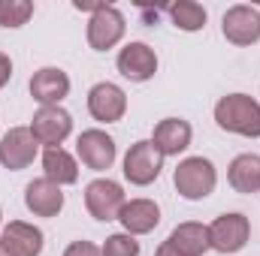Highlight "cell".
<instances>
[{
	"label": "cell",
	"mask_w": 260,
	"mask_h": 256,
	"mask_svg": "<svg viewBox=\"0 0 260 256\" xmlns=\"http://www.w3.org/2000/svg\"><path fill=\"white\" fill-rule=\"evenodd\" d=\"M154 256H182V253H179V250H176L173 244H167V241H164V244L157 247V253H154Z\"/></svg>",
	"instance_id": "484cf974"
},
{
	"label": "cell",
	"mask_w": 260,
	"mask_h": 256,
	"mask_svg": "<svg viewBox=\"0 0 260 256\" xmlns=\"http://www.w3.org/2000/svg\"><path fill=\"white\" fill-rule=\"evenodd\" d=\"M160 169H164V157L154 151L151 139H142V142L130 145V151L124 154V178L136 187L154 184Z\"/></svg>",
	"instance_id": "8992f818"
},
{
	"label": "cell",
	"mask_w": 260,
	"mask_h": 256,
	"mask_svg": "<svg viewBox=\"0 0 260 256\" xmlns=\"http://www.w3.org/2000/svg\"><path fill=\"white\" fill-rule=\"evenodd\" d=\"M251 238V223L245 214H221L209 223V247L218 253H239Z\"/></svg>",
	"instance_id": "277c9868"
},
{
	"label": "cell",
	"mask_w": 260,
	"mask_h": 256,
	"mask_svg": "<svg viewBox=\"0 0 260 256\" xmlns=\"http://www.w3.org/2000/svg\"><path fill=\"white\" fill-rule=\"evenodd\" d=\"M167 12H170V18H173V24L179 27V30H185V33H194V30H203L206 27V9L194 3V0H179V3H170L167 6Z\"/></svg>",
	"instance_id": "44dd1931"
},
{
	"label": "cell",
	"mask_w": 260,
	"mask_h": 256,
	"mask_svg": "<svg viewBox=\"0 0 260 256\" xmlns=\"http://www.w3.org/2000/svg\"><path fill=\"white\" fill-rule=\"evenodd\" d=\"M173 184H176V190H179L182 199L200 202V199L212 196L215 184H218V172H215L212 160H206V157H188L173 172Z\"/></svg>",
	"instance_id": "7a4b0ae2"
},
{
	"label": "cell",
	"mask_w": 260,
	"mask_h": 256,
	"mask_svg": "<svg viewBox=\"0 0 260 256\" xmlns=\"http://www.w3.org/2000/svg\"><path fill=\"white\" fill-rule=\"evenodd\" d=\"M215 124L245 139H260V103L248 94H227L215 103Z\"/></svg>",
	"instance_id": "6da1fadb"
},
{
	"label": "cell",
	"mask_w": 260,
	"mask_h": 256,
	"mask_svg": "<svg viewBox=\"0 0 260 256\" xmlns=\"http://www.w3.org/2000/svg\"><path fill=\"white\" fill-rule=\"evenodd\" d=\"M76 154H79V160L88 169L106 172V169H112V163L118 157V148H115V139L109 133H103V130H85L79 136V142H76Z\"/></svg>",
	"instance_id": "52a82bcc"
},
{
	"label": "cell",
	"mask_w": 260,
	"mask_h": 256,
	"mask_svg": "<svg viewBox=\"0 0 260 256\" xmlns=\"http://www.w3.org/2000/svg\"><path fill=\"white\" fill-rule=\"evenodd\" d=\"M70 94V75L58 66H43L30 78V97L40 106H58Z\"/></svg>",
	"instance_id": "5bb4252c"
},
{
	"label": "cell",
	"mask_w": 260,
	"mask_h": 256,
	"mask_svg": "<svg viewBox=\"0 0 260 256\" xmlns=\"http://www.w3.org/2000/svg\"><path fill=\"white\" fill-rule=\"evenodd\" d=\"M115 64H118V72L124 78H130V81H148L157 72V55L145 42H127L118 52V61Z\"/></svg>",
	"instance_id": "7c38bea8"
},
{
	"label": "cell",
	"mask_w": 260,
	"mask_h": 256,
	"mask_svg": "<svg viewBox=\"0 0 260 256\" xmlns=\"http://www.w3.org/2000/svg\"><path fill=\"white\" fill-rule=\"evenodd\" d=\"M64 256H103V250L97 244H91V241H73L64 250Z\"/></svg>",
	"instance_id": "cb8c5ba5"
},
{
	"label": "cell",
	"mask_w": 260,
	"mask_h": 256,
	"mask_svg": "<svg viewBox=\"0 0 260 256\" xmlns=\"http://www.w3.org/2000/svg\"><path fill=\"white\" fill-rule=\"evenodd\" d=\"M167 244H173L182 256H203L209 250V226L194 223V220H191V223H179V226L170 232Z\"/></svg>",
	"instance_id": "ac0fdd59"
},
{
	"label": "cell",
	"mask_w": 260,
	"mask_h": 256,
	"mask_svg": "<svg viewBox=\"0 0 260 256\" xmlns=\"http://www.w3.org/2000/svg\"><path fill=\"white\" fill-rule=\"evenodd\" d=\"M30 133H34L37 145H43V148H61V142L73 133V118L61 106H43L34 115V121H30Z\"/></svg>",
	"instance_id": "ba28073f"
},
{
	"label": "cell",
	"mask_w": 260,
	"mask_h": 256,
	"mask_svg": "<svg viewBox=\"0 0 260 256\" xmlns=\"http://www.w3.org/2000/svg\"><path fill=\"white\" fill-rule=\"evenodd\" d=\"M124 30H127V21H124L121 9L100 3L94 9V15L88 18V46L94 52H109L124 39Z\"/></svg>",
	"instance_id": "3957f363"
},
{
	"label": "cell",
	"mask_w": 260,
	"mask_h": 256,
	"mask_svg": "<svg viewBox=\"0 0 260 256\" xmlns=\"http://www.w3.org/2000/svg\"><path fill=\"white\" fill-rule=\"evenodd\" d=\"M9 75H12V61H9V58L0 52V88L9 81Z\"/></svg>",
	"instance_id": "d4e9b609"
},
{
	"label": "cell",
	"mask_w": 260,
	"mask_h": 256,
	"mask_svg": "<svg viewBox=\"0 0 260 256\" xmlns=\"http://www.w3.org/2000/svg\"><path fill=\"white\" fill-rule=\"evenodd\" d=\"M88 112H91L94 121L115 124L127 112V94L112 81H100V84H94L88 91Z\"/></svg>",
	"instance_id": "8fae6325"
},
{
	"label": "cell",
	"mask_w": 260,
	"mask_h": 256,
	"mask_svg": "<svg viewBox=\"0 0 260 256\" xmlns=\"http://www.w3.org/2000/svg\"><path fill=\"white\" fill-rule=\"evenodd\" d=\"M124 202H127V199H124V190H121L118 181L97 178V181H91V184L85 187V208H88V214H91L94 220H103V223L118 220Z\"/></svg>",
	"instance_id": "5b68a950"
},
{
	"label": "cell",
	"mask_w": 260,
	"mask_h": 256,
	"mask_svg": "<svg viewBox=\"0 0 260 256\" xmlns=\"http://www.w3.org/2000/svg\"><path fill=\"white\" fill-rule=\"evenodd\" d=\"M34 15L30 0H0V27H21Z\"/></svg>",
	"instance_id": "7402d4cb"
},
{
	"label": "cell",
	"mask_w": 260,
	"mask_h": 256,
	"mask_svg": "<svg viewBox=\"0 0 260 256\" xmlns=\"http://www.w3.org/2000/svg\"><path fill=\"white\" fill-rule=\"evenodd\" d=\"M0 217H3V211H0Z\"/></svg>",
	"instance_id": "83f0119b"
},
{
	"label": "cell",
	"mask_w": 260,
	"mask_h": 256,
	"mask_svg": "<svg viewBox=\"0 0 260 256\" xmlns=\"http://www.w3.org/2000/svg\"><path fill=\"white\" fill-rule=\"evenodd\" d=\"M227 181L236 193H257L260 190V157L257 154H239L230 169Z\"/></svg>",
	"instance_id": "ffe728a7"
},
{
	"label": "cell",
	"mask_w": 260,
	"mask_h": 256,
	"mask_svg": "<svg viewBox=\"0 0 260 256\" xmlns=\"http://www.w3.org/2000/svg\"><path fill=\"white\" fill-rule=\"evenodd\" d=\"M0 256H9V253H6V250H3V244H0Z\"/></svg>",
	"instance_id": "4316f807"
},
{
	"label": "cell",
	"mask_w": 260,
	"mask_h": 256,
	"mask_svg": "<svg viewBox=\"0 0 260 256\" xmlns=\"http://www.w3.org/2000/svg\"><path fill=\"white\" fill-rule=\"evenodd\" d=\"M221 30L227 36V42H233V46H254L260 39V9L245 6V3L230 6L224 12Z\"/></svg>",
	"instance_id": "30bf717a"
},
{
	"label": "cell",
	"mask_w": 260,
	"mask_h": 256,
	"mask_svg": "<svg viewBox=\"0 0 260 256\" xmlns=\"http://www.w3.org/2000/svg\"><path fill=\"white\" fill-rule=\"evenodd\" d=\"M37 151H40V145H37L30 127H12L0 139V166L9 169V172L27 169L34 163Z\"/></svg>",
	"instance_id": "9c48e42d"
},
{
	"label": "cell",
	"mask_w": 260,
	"mask_h": 256,
	"mask_svg": "<svg viewBox=\"0 0 260 256\" xmlns=\"http://www.w3.org/2000/svg\"><path fill=\"white\" fill-rule=\"evenodd\" d=\"M43 172H46L43 178L55 181L58 187L79 181V166H76L73 154L64 151V148H46V151H43Z\"/></svg>",
	"instance_id": "d6986e66"
},
{
	"label": "cell",
	"mask_w": 260,
	"mask_h": 256,
	"mask_svg": "<svg viewBox=\"0 0 260 256\" xmlns=\"http://www.w3.org/2000/svg\"><path fill=\"white\" fill-rule=\"evenodd\" d=\"M0 244L9 256H40L43 253V232L24 220H12L0 235Z\"/></svg>",
	"instance_id": "2e32d148"
},
{
	"label": "cell",
	"mask_w": 260,
	"mask_h": 256,
	"mask_svg": "<svg viewBox=\"0 0 260 256\" xmlns=\"http://www.w3.org/2000/svg\"><path fill=\"white\" fill-rule=\"evenodd\" d=\"M100 250H103V256H139V241L127 232H115L106 238V244Z\"/></svg>",
	"instance_id": "603a6c76"
},
{
	"label": "cell",
	"mask_w": 260,
	"mask_h": 256,
	"mask_svg": "<svg viewBox=\"0 0 260 256\" xmlns=\"http://www.w3.org/2000/svg\"><path fill=\"white\" fill-rule=\"evenodd\" d=\"M24 205L27 211H34L37 217H58L64 208V193L55 181L49 178H37L24 187Z\"/></svg>",
	"instance_id": "9a60e30c"
},
{
	"label": "cell",
	"mask_w": 260,
	"mask_h": 256,
	"mask_svg": "<svg viewBox=\"0 0 260 256\" xmlns=\"http://www.w3.org/2000/svg\"><path fill=\"white\" fill-rule=\"evenodd\" d=\"M191 136H194V130H191L188 121H182V118H164L154 127V133H151V145H154V151L160 157H179L182 151H188Z\"/></svg>",
	"instance_id": "4fadbf2b"
},
{
	"label": "cell",
	"mask_w": 260,
	"mask_h": 256,
	"mask_svg": "<svg viewBox=\"0 0 260 256\" xmlns=\"http://www.w3.org/2000/svg\"><path fill=\"white\" fill-rule=\"evenodd\" d=\"M118 220H121L124 232L133 235V238H136V235H148V232L160 223V208H157V202H151V199H130V202H124Z\"/></svg>",
	"instance_id": "e0dca14e"
}]
</instances>
